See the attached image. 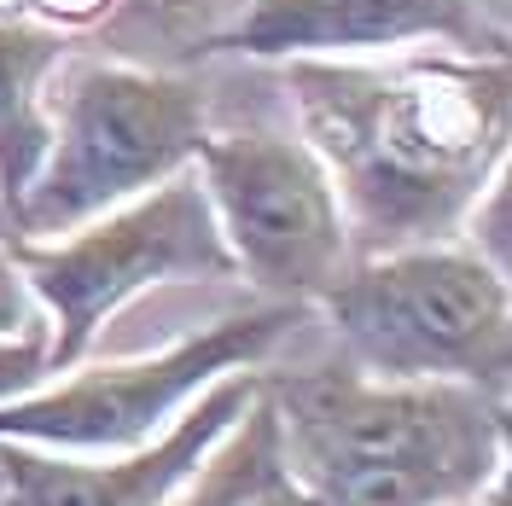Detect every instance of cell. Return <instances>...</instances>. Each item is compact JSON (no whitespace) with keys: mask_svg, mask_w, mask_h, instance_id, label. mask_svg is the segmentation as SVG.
Listing matches in <instances>:
<instances>
[{"mask_svg":"<svg viewBox=\"0 0 512 506\" xmlns=\"http://www.w3.org/2000/svg\"><path fill=\"white\" fill-rule=\"evenodd\" d=\"M0 245H12V222H6V210H0Z\"/></svg>","mask_w":512,"mask_h":506,"instance_id":"cell-14","label":"cell"},{"mask_svg":"<svg viewBox=\"0 0 512 506\" xmlns=\"http://www.w3.org/2000/svg\"><path fill=\"white\" fill-rule=\"evenodd\" d=\"M64 59H70L64 30L35 24L24 12H0V210L6 222L47 163V146H53L47 88Z\"/></svg>","mask_w":512,"mask_h":506,"instance_id":"cell-10","label":"cell"},{"mask_svg":"<svg viewBox=\"0 0 512 506\" xmlns=\"http://www.w3.org/2000/svg\"><path fill=\"white\" fill-rule=\"evenodd\" d=\"M53 146L12 210V245H41L192 169L210 134L198 82L123 59H64L47 88Z\"/></svg>","mask_w":512,"mask_h":506,"instance_id":"cell-3","label":"cell"},{"mask_svg":"<svg viewBox=\"0 0 512 506\" xmlns=\"http://www.w3.org/2000/svg\"><path fill=\"white\" fill-rule=\"evenodd\" d=\"M192 175L216 210L233 274L274 303H320L350 268V233L338 192L303 134L233 128L204 134Z\"/></svg>","mask_w":512,"mask_h":506,"instance_id":"cell-7","label":"cell"},{"mask_svg":"<svg viewBox=\"0 0 512 506\" xmlns=\"http://www.w3.org/2000/svg\"><path fill=\"white\" fill-rule=\"evenodd\" d=\"M443 41L460 59H507L501 0H251L222 53L245 59H384Z\"/></svg>","mask_w":512,"mask_h":506,"instance_id":"cell-8","label":"cell"},{"mask_svg":"<svg viewBox=\"0 0 512 506\" xmlns=\"http://www.w3.org/2000/svg\"><path fill=\"white\" fill-rule=\"evenodd\" d=\"M169 506H315L297 472L286 466L280 413L268 402V390H256L251 408L198 460V472L181 483V495Z\"/></svg>","mask_w":512,"mask_h":506,"instance_id":"cell-11","label":"cell"},{"mask_svg":"<svg viewBox=\"0 0 512 506\" xmlns=\"http://www.w3.org/2000/svg\"><path fill=\"white\" fill-rule=\"evenodd\" d=\"M286 466L315 506H454L507 477V402L472 384H379L350 361L262 373Z\"/></svg>","mask_w":512,"mask_h":506,"instance_id":"cell-2","label":"cell"},{"mask_svg":"<svg viewBox=\"0 0 512 506\" xmlns=\"http://www.w3.org/2000/svg\"><path fill=\"white\" fill-rule=\"evenodd\" d=\"M344 361L379 384H472L507 402L512 297L507 274L472 245L361 256L320 297Z\"/></svg>","mask_w":512,"mask_h":506,"instance_id":"cell-4","label":"cell"},{"mask_svg":"<svg viewBox=\"0 0 512 506\" xmlns=\"http://www.w3.org/2000/svg\"><path fill=\"white\" fill-rule=\"evenodd\" d=\"M454 506H489V501H483V495H472V501H454Z\"/></svg>","mask_w":512,"mask_h":506,"instance_id":"cell-15","label":"cell"},{"mask_svg":"<svg viewBox=\"0 0 512 506\" xmlns=\"http://www.w3.org/2000/svg\"><path fill=\"white\" fill-rule=\"evenodd\" d=\"M30 12L24 18H35V24H53V30H70V24H94L99 12L111 6V0H24Z\"/></svg>","mask_w":512,"mask_h":506,"instance_id":"cell-13","label":"cell"},{"mask_svg":"<svg viewBox=\"0 0 512 506\" xmlns=\"http://www.w3.org/2000/svg\"><path fill=\"white\" fill-rule=\"evenodd\" d=\"M297 134L338 192L350 256L454 245L507 175V59H291Z\"/></svg>","mask_w":512,"mask_h":506,"instance_id":"cell-1","label":"cell"},{"mask_svg":"<svg viewBox=\"0 0 512 506\" xmlns=\"http://www.w3.org/2000/svg\"><path fill=\"white\" fill-rule=\"evenodd\" d=\"M262 390L256 367H239L198 390L181 419L134 454H105V460H76V454H47V448L0 443V501L6 506H169L181 483L198 472V460L233 431V419L251 408Z\"/></svg>","mask_w":512,"mask_h":506,"instance_id":"cell-9","label":"cell"},{"mask_svg":"<svg viewBox=\"0 0 512 506\" xmlns=\"http://www.w3.org/2000/svg\"><path fill=\"white\" fill-rule=\"evenodd\" d=\"M6 251L47 315L53 373L88 361L105 320L123 303H134L140 291L175 280H233V256H227L216 210L192 169L169 175L163 187L128 198L94 222L70 227L59 239L6 245Z\"/></svg>","mask_w":512,"mask_h":506,"instance_id":"cell-5","label":"cell"},{"mask_svg":"<svg viewBox=\"0 0 512 506\" xmlns=\"http://www.w3.org/2000/svg\"><path fill=\"white\" fill-rule=\"evenodd\" d=\"M291 315L297 303H268V309L216 320L158 355L76 361L59 373V384L0 402V443L76 454V460L134 454L152 437H163L198 390H210L239 367H262L291 332Z\"/></svg>","mask_w":512,"mask_h":506,"instance_id":"cell-6","label":"cell"},{"mask_svg":"<svg viewBox=\"0 0 512 506\" xmlns=\"http://www.w3.org/2000/svg\"><path fill=\"white\" fill-rule=\"evenodd\" d=\"M0 338H47V315L6 245H0Z\"/></svg>","mask_w":512,"mask_h":506,"instance_id":"cell-12","label":"cell"}]
</instances>
